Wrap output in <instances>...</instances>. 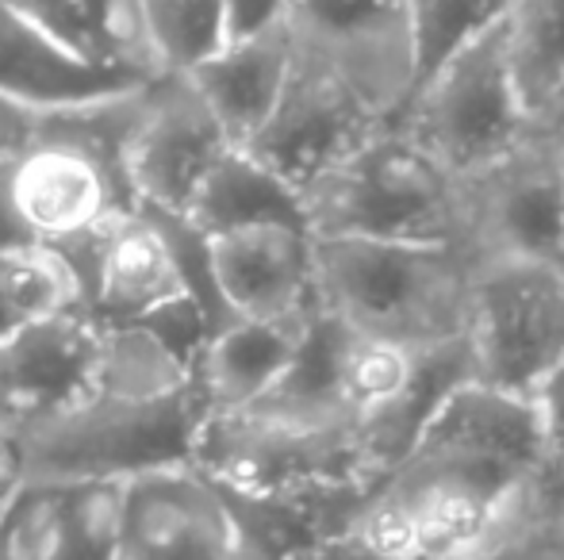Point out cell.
Returning a JSON list of instances; mask_svg holds the SVG:
<instances>
[{"mask_svg":"<svg viewBox=\"0 0 564 560\" xmlns=\"http://www.w3.org/2000/svg\"><path fill=\"white\" fill-rule=\"evenodd\" d=\"M212 419L188 376L173 388H97L74 411L8 438L23 484H131L170 469H193Z\"/></svg>","mask_w":564,"mask_h":560,"instance_id":"obj_1","label":"cell"},{"mask_svg":"<svg viewBox=\"0 0 564 560\" xmlns=\"http://www.w3.org/2000/svg\"><path fill=\"white\" fill-rule=\"evenodd\" d=\"M315 304L357 334L408 350L465 334L476 254L468 242L312 239Z\"/></svg>","mask_w":564,"mask_h":560,"instance_id":"obj_2","label":"cell"},{"mask_svg":"<svg viewBox=\"0 0 564 560\" xmlns=\"http://www.w3.org/2000/svg\"><path fill=\"white\" fill-rule=\"evenodd\" d=\"M304 216L312 239L468 242L465 185L392 123L304 196Z\"/></svg>","mask_w":564,"mask_h":560,"instance_id":"obj_3","label":"cell"},{"mask_svg":"<svg viewBox=\"0 0 564 560\" xmlns=\"http://www.w3.org/2000/svg\"><path fill=\"white\" fill-rule=\"evenodd\" d=\"M388 123L460 185L519 150L530 108L507 58V23L442 66Z\"/></svg>","mask_w":564,"mask_h":560,"instance_id":"obj_4","label":"cell"},{"mask_svg":"<svg viewBox=\"0 0 564 560\" xmlns=\"http://www.w3.org/2000/svg\"><path fill=\"white\" fill-rule=\"evenodd\" d=\"M465 338L476 381L511 396H530L564 353V270L480 257L468 284Z\"/></svg>","mask_w":564,"mask_h":560,"instance_id":"obj_5","label":"cell"},{"mask_svg":"<svg viewBox=\"0 0 564 560\" xmlns=\"http://www.w3.org/2000/svg\"><path fill=\"white\" fill-rule=\"evenodd\" d=\"M196 472L242 495H292L330 484H380L346 426H296L265 415H212L196 446Z\"/></svg>","mask_w":564,"mask_h":560,"instance_id":"obj_6","label":"cell"},{"mask_svg":"<svg viewBox=\"0 0 564 560\" xmlns=\"http://www.w3.org/2000/svg\"><path fill=\"white\" fill-rule=\"evenodd\" d=\"M235 142L185 77H154L119 135V177L131 208L185 219L196 193Z\"/></svg>","mask_w":564,"mask_h":560,"instance_id":"obj_7","label":"cell"},{"mask_svg":"<svg viewBox=\"0 0 564 560\" xmlns=\"http://www.w3.org/2000/svg\"><path fill=\"white\" fill-rule=\"evenodd\" d=\"M384 123L388 120L372 108V100L341 69L296 46V66L281 100L253 131V139L238 150L258 157L304 200Z\"/></svg>","mask_w":564,"mask_h":560,"instance_id":"obj_8","label":"cell"},{"mask_svg":"<svg viewBox=\"0 0 564 560\" xmlns=\"http://www.w3.org/2000/svg\"><path fill=\"white\" fill-rule=\"evenodd\" d=\"M108 327L82 304L58 307L0 342V433L31 430L97 396Z\"/></svg>","mask_w":564,"mask_h":560,"instance_id":"obj_9","label":"cell"},{"mask_svg":"<svg viewBox=\"0 0 564 560\" xmlns=\"http://www.w3.org/2000/svg\"><path fill=\"white\" fill-rule=\"evenodd\" d=\"M403 461L465 472L496 492H514L550 472L530 399L480 381L457 384L442 399Z\"/></svg>","mask_w":564,"mask_h":560,"instance_id":"obj_10","label":"cell"},{"mask_svg":"<svg viewBox=\"0 0 564 560\" xmlns=\"http://www.w3.org/2000/svg\"><path fill=\"white\" fill-rule=\"evenodd\" d=\"M82 288V307L105 327H139L193 299L181 254L158 216L127 208L62 254Z\"/></svg>","mask_w":564,"mask_h":560,"instance_id":"obj_11","label":"cell"},{"mask_svg":"<svg viewBox=\"0 0 564 560\" xmlns=\"http://www.w3.org/2000/svg\"><path fill=\"white\" fill-rule=\"evenodd\" d=\"M468 242L480 257L564 270V157L538 139L465 180Z\"/></svg>","mask_w":564,"mask_h":560,"instance_id":"obj_12","label":"cell"},{"mask_svg":"<svg viewBox=\"0 0 564 560\" xmlns=\"http://www.w3.org/2000/svg\"><path fill=\"white\" fill-rule=\"evenodd\" d=\"M296 46L330 62L392 120L408 92V4L403 0H292Z\"/></svg>","mask_w":564,"mask_h":560,"instance_id":"obj_13","label":"cell"},{"mask_svg":"<svg viewBox=\"0 0 564 560\" xmlns=\"http://www.w3.org/2000/svg\"><path fill=\"white\" fill-rule=\"evenodd\" d=\"M119 560H242V549L216 484L170 469L127 484Z\"/></svg>","mask_w":564,"mask_h":560,"instance_id":"obj_14","label":"cell"},{"mask_svg":"<svg viewBox=\"0 0 564 560\" xmlns=\"http://www.w3.org/2000/svg\"><path fill=\"white\" fill-rule=\"evenodd\" d=\"M154 77L119 74L82 58L35 20L0 0V100L39 116H77L131 100Z\"/></svg>","mask_w":564,"mask_h":560,"instance_id":"obj_15","label":"cell"},{"mask_svg":"<svg viewBox=\"0 0 564 560\" xmlns=\"http://www.w3.org/2000/svg\"><path fill=\"white\" fill-rule=\"evenodd\" d=\"M227 319H281L315 304V246L304 227H238L204 239Z\"/></svg>","mask_w":564,"mask_h":560,"instance_id":"obj_16","label":"cell"},{"mask_svg":"<svg viewBox=\"0 0 564 560\" xmlns=\"http://www.w3.org/2000/svg\"><path fill=\"white\" fill-rule=\"evenodd\" d=\"M127 484H20L0 560H119Z\"/></svg>","mask_w":564,"mask_h":560,"instance_id":"obj_17","label":"cell"},{"mask_svg":"<svg viewBox=\"0 0 564 560\" xmlns=\"http://www.w3.org/2000/svg\"><path fill=\"white\" fill-rule=\"evenodd\" d=\"M377 484H330L292 495H242L216 487L235 526L242 560H312L327 541L349 534Z\"/></svg>","mask_w":564,"mask_h":560,"instance_id":"obj_18","label":"cell"},{"mask_svg":"<svg viewBox=\"0 0 564 560\" xmlns=\"http://www.w3.org/2000/svg\"><path fill=\"white\" fill-rule=\"evenodd\" d=\"M312 307L281 319H230L212 330L193 361V381L212 415L250 411L276 388L304 342Z\"/></svg>","mask_w":564,"mask_h":560,"instance_id":"obj_19","label":"cell"},{"mask_svg":"<svg viewBox=\"0 0 564 560\" xmlns=\"http://www.w3.org/2000/svg\"><path fill=\"white\" fill-rule=\"evenodd\" d=\"M292 66H296V35L284 23V28L265 31L258 39L227 43L208 62L188 69L185 81L208 105L227 139L235 146H246L276 108L292 77Z\"/></svg>","mask_w":564,"mask_h":560,"instance_id":"obj_20","label":"cell"},{"mask_svg":"<svg viewBox=\"0 0 564 560\" xmlns=\"http://www.w3.org/2000/svg\"><path fill=\"white\" fill-rule=\"evenodd\" d=\"M465 381H476L473 350H468L465 334L415 345L411 350V376L395 396V404L384 407L377 419L357 426V449H361L369 476L384 480L411 453V446L419 441L423 426L431 422V415L442 407V399Z\"/></svg>","mask_w":564,"mask_h":560,"instance_id":"obj_21","label":"cell"},{"mask_svg":"<svg viewBox=\"0 0 564 560\" xmlns=\"http://www.w3.org/2000/svg\"><path fill=\"white\" fill-rule=\"evenodd\" d=\"M181 223L193 227L200 239L212 234L238 231V227H304V200L284 185L276 173H269L258 157H250L246 150L230 146L219 165L208 173V180L196 193L193 208Z\"/></svg>","mask_w":564,"mask_h":560,"instance_id":"obj_22","label":"cell"},{"mask_svg":"<svg viewBox=\"0 0 564 560\" xmlns=\"http://www.w3.org/2000/svg\"><path fill=\"white\" fill-rule=\"evenodd\" d=\"M58 43L119 74L158 77L142 43L134 0H4Z\"/></svg>","mask_w":564,"mask_h":560,"instance_id":"obj_23","label":"cell"},{"mask_svg":"<svg viewBox=\"0 0 564 560\" xmlns=\"http://www.w3.org/2000/svg\"><path fill=\"white\" fill-rule=\"evenodd\" d=\"M408 4V92L403 105L449 66L460 51L480 43L511 15V0H403ZM400 105V108H403Z\"/></svg>","mask_w":564,"mask_h":560,"instance_id":"obj_24","label":"cell"},{"mask_svg":"<svg viewBox=\"0 0 564 560\" xmlns=\"http://www.w3.org/2000/svg\"><path fill=\"white\" fill-rule=\"evenodd\" d=\"M453 560H564V480L553 472L530 480L491 530Z\"/></svg>","mask_w":564,"mask_h":560,"instance_id":"obj_25","label":"cell"},{"mask_svg":"<svg viewBox=\"0 0 564 560\" xmlns=\"http://www.w3.org/2000/svg\"><path fill=\"white\" fill-rule=\"evenodd\" d=\"M158 77H185L227 46L224 0H134Z\"/></svg>","mask_w":564,"mask_h":560,"instance_id":"obj_26","label":"cell"},{"mask_svg":"<svg viewBox=\"0 0 564 560\" xmlns=\"http://www.w3.org/2000/svg\"><path fill=\"white\" fill-rule=\"evenodd\" d=\"M507 58L522 100L534 112L564 81V0H511Z\"/></svg>","mask_w":564,"mask_h":560,"instance_id":"obj_27","label":"cell"},{"mask_svg":"<svg viewBox=\"0 0 564 560\" xmlns=\"http://www.w3.org/2000/svg\"><path fill=\"white\" fill-rule=\"evenodd\" d=\"M69 304H82V288L66 257L51 250H0V342Z\"/></svg>","mask_w":564,"mask_h":560,"instance_id":"obj_28","label":"cell"},{"mask_svg":"<svg viewBox=\"0 0 564 560\" xmlns=\"http://www.w3.org/2000/svg\"><path fill=\"white\" fill-rule=\"evenodd\" d=\"M411 376V350L384 338L357 334L349 327L346 353H341V407H346L349 426H365L377 419L384 407L395 404Z\"/></svg>","mask_w":564,"mask_h":560,"instance_id":"obj_29","label":"cell"},{"mask_svg":"<svg viewBox=\"0 0 564 560\" xmlns=\"http://www.w3.org/2000/svg\"><path fill=\"white\" fill-rule=\"evenodd\" d=\"M530 407H534L538 430H542L545 464L553 476L564 480V353L542 373V381L530 388Z\"/></svg>","mask_w":564,"mask_h":560,"instance_id":"obj_30","label":"cell"},{"mask_svg":"<svg viewBox=\"0 0 564 560\" xmlns=\"http://www.w3.org/2000/svg\"><path fill=\"white\" fill-rule=\"evenodd\" d=\"M292 15V0H224L227 43L258 39L265 31L284 28Z\"/></svg>","mask_w":564,"mask_h":560,"instance_id":"obj_31","label":"cell"},{"mask_svg":"<svg viewBox=\"0 0 564 560\" xmlns=\"http://www.w3.org/2000/svg\"><path fill=\"white\" fill-rule=\"evenodd\" d=\"M62 116H39L31 108H20L12 100H0V165L20 157L28 146H35Z\"/></svg>","mask_w":564,"mask_h":560,"instance_id":"obj_32","label":"cell"},{"mask_svg":"<svg viewBox=\"0 0 564 560\" xmlns=\"http://www.w3.org/2000/svg\"><path fill=\"white\" fill-rule=\"evenodd\" d=\"M530 139L545 142L564 157V81L530 112Z\"/></svg>","mask_w":564,"mask_h":560,"instance_id":"obj_33","label":"cell"},{"mask_svg":"<svg viewBox=\"0 0 564 560\" xmlns=\"http://www.w3.org/2000/svg\"><path fill=\"white\" fill-rule=\"evenodd\" d=\"M312 560H384V557H377L372 549H365L354 534H341V538L327 541V546H323Z\"/></svg>","mask_w":564,"mask_h":560,"instance_id":"obj_34","label":"cell"},{"mask_svg":"<svg viewBox=\"0 0 564 560\" xmlns=\"http://www.w3.org/2000/svg\"><path fill=\"white\" fill-rule=\"evenodd\" d=\"M20 484L23 480L15 476V472H0V530H4V518H8V510H12V499H15V492H20Z\"/></svg>","mask_w":564,"mask_h":560,"instance_id":"obj_35","label":"cell"},{"mask_svg":"<svg viewBox=\"0 0 564 560\" xmlns=\"http://www.w3.org/2000/svg\"><path fill=\"white\" fill-rule=\"evenodd\" d=\"M0 472H15L12 469V446H8L4 433H0Z\"/></svg>","mask_w":564,"mask_h":560,"instance_id":"obj_36","label":"cell"}]
</instances>
